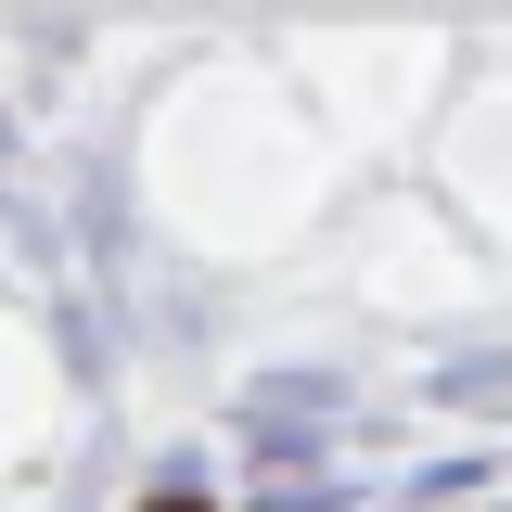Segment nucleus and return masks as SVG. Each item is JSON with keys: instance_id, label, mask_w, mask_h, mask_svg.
<instances>
[{"instance_id": "1", "label": "nucleus", "mask_w": 512, "mask_h": 512, "mask_svg": "<svg viewBox=\"0 0 512 512\" xmlns=\"http://www.w3.org/2000/svg\"><path fill=\"white\" fill-rule=\"evenodd\" d=\"M167 512H205V500H167Z\"/></svg>"}]
</instances>
